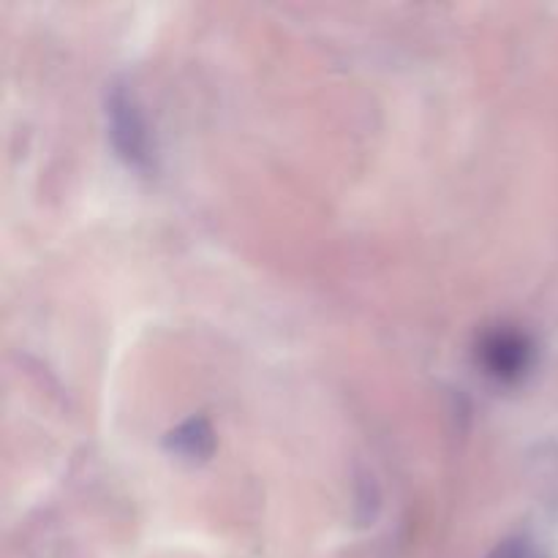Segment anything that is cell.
I'll list each match as a JSON object with an SVG mask.
<instances>
[{"label":"cell","mask_w":558,"mask_h":558,"mask_svg":"<svg viewBox=\"0 0 558 558\" xmlns=\"http://www.w3.org/2000/svg\"><path fill=\"white\" fill-rule=\"evenodd\" d=\"M107 129L114 150L129 167L147 172L150 169V134L136 96L123 82H112L107 90Z\"/></svg>","instance_id":"cell-1"},{"label":"cell","mask_w":558,"mask_h":558,"mask_svg":"<svg viewBox=\"0 0 558 558\" xmlns=\"http://www.w3.org/2000/svg\"><path fill=\"white\" fill-rule=\"evenodd\" d=\"M480 360L499 381H518L532 365V343L515 330H496L480 347Z\"/></svg>","instance_id":"cell-2"},{"label":"cell","mask_w":558,"mask_h":558,"mask_svg":"<svg viewBox=\"0 0 558 558\" xmlns=\"http://www.w3.org/2000/svg\"><path fill=\"white\" fill-rule=\"evenodd\" d=\"M167 447L178 456L189 458V461H205V458H210L213 447H216V436H213L207 420L194 417L167 436Z\"/></svg>","instance_id":"cell-3"},{"label":"cell","mask_w":558,"mask_h":558,"mask_svg":"<svg viewBox=\"0 0 558 558\" xmlns=\"http://www.w3.org/2000/svg\"><path fill=\"white\" fill-rule=\"evenodd\" d=\"M488 558H529V556H526V545L518 543V539H507V543H501Z\"/></svg>","instance_id":"cell-4"}]
</instances>
